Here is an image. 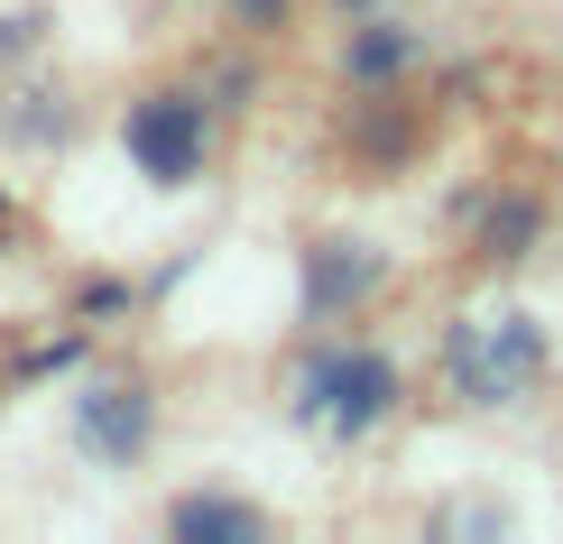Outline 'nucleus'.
Instances as JSON below:
<instances>
[{
	"mask_svg": "<svg viewBox=\"0 0 563 544\" xmlns=\"http://www.w3.org/2000/svg\"><path fill=\"white\" fill-rule=\"evenodd\" d=\"M397 397H407V378H397V360L369 351V342H314L296 360V378H287L296 424H323V434H342V443L379 434L397 415Z\"/></svg>",
	"mask_w": 563,
	"mask_h": 544,
	"instance_id": "nucleus-1",
	"label": "nucleus"
},
{
	"mask_svg": "<svg viewBox=\"0 0 563 544\" xmlns=\"http://www.w3.org/2000/svg\"><path fill=\"white\" fill-rule=\"evenodd\" d=\"M121 148L148 185H195L203 157H213V111L195 92H139L121 111Z\"/></svg>",
	"mask_w": 563,
	"mask_h": 544,
	"instance_id": "nucleus-2",
	"label": "nucleus"
},
{
	"mask_svg": "<svg viewBox=\"0 0 563 544\" xmlns=\"http://www.w3.org/2000/svg\"><path fill=\"white\" fill-rule=\"evenodd\" d=\"M75 434H84V453H102V462H139V453H148V434H157L148 388H139V378H102V388H84L75 397Z\"/></svg>",
	"mask_w": 563,
	"mask_h": 544,
	"instance_id": "nucleus-3",
	"label": "nucleus"
},
{
	"mask_svg": "<svg viewBox=\"0 0 563 544\" xmlns=\"http://www.w3.org/2000/svg\"><path fill=\"white\" fill-rule=\"evenodd\" d=\"M379 277H388V258L369 241H314V258H305V314L333 323V314H351V304L379 287Z\"/></svg>",
	"mask_w": 563,
	"mask_h": 544,
	"instance_id": "nucleus-4",
	"label": "nucleus"
},
{
	"mask_svg": "<svg viewBox=\"0 0 563 544\" xmlns=\"http://www.w3.org/2000/svg\"><path fill=\"white\" fill-rule=\"evenodd\" d=\"M167 535H185V544H203V535L260 544V535H268V508H250V499H176V508H167Z\"/></svg>",
	"mask_w": 563,
	"mask_h": 544,
	"instance_id": "nucleus-5",
	"label": "nucleus"
},
{
	"mask_svg": "<svg viewBox=\"0 0 563 544\" xmlns=\"http://www.w3.org/2000/svg\"><path fill=\"white\" fill-rule=\"evenodd\" d=\"M407 65H416V37L388 29V19L351 37V75H361V84H388V75H407Z\"/></svg>",
	"mask_w": 563,
	"mask_h": 544,
	"instance_id": "nucleus-6",
	"label": "nucleus"
},
{
	"mask_svg": "<svg viewBox=\"0 0 563 544\" xmlns=\"http://www.w3.org/2000/svg\"><path fill=\"white\" fill-rule=\"evenodd\" d=\"M536 231H545V212H536V203H508V212H499V222H489V231H481V249H489V258H518V249L536 241Z\"/></svg>",
	"mask_w": 563,
	"mask_h": 544,
	"instance_id": "nucleus-7",
	"label": "nucleus"
},
{
	"mask_svg": "<svg viewBox=\"0 0 563 544\" xmlns=\"http://www.w3.org/2000/svg\"><path fill=\"white\" fill-rule=\"evenodd\" d=\"M231 10H250L260 29H277V19H287V0H231Z\"/></svg>",
	"mask_w": 563,
	"mask_h": 544,
	"instance_id": "nucleus-8",
	"label": "nucleus"
},
{
	"mask_svg": "<svg viewBox=\"0 0 563 544\" xmlns=\"http://www.w3.org/2000/svg\"><path fill=\"white\" fill-rule=\"evenodd\" d=\"M351 10H379V0H351Z\"/></svg>",
	"mask_w": 563,
	"mask_h": 544,
	"instance_id": "nucleus-9",
	"label": "nucleus"
}]
</instances>
